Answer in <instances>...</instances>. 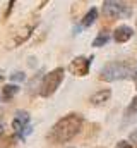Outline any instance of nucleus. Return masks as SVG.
<instances>
[{"mask_svg": "<svg viewBox=\"0 0 137 148\" xmlns=\"http://www.w3.org/2000/svg\"><path fill=\"white\" fill-rule=\"evenodd\" d=\"M82 126H84V117L81 114H67L53 124L46 140L50 143H68L81 133Z\"/></svg>", "mask_w": 137, "mask_h": 148, "instance_id": "obj_1", "label": "nucleus"}, {"mask_svg": "<svg viewBox=\"0 0 137 148\" xmlns=\"http://www.w3.org/2000/svg\"><path fill=\"white\" fill-rule=\"evenodd\" d=\"M134 66L132 62L127 60H117V62H110L106 64L100 73V79L106 83H113V81H120V79H127V77H134Z\"/></svg>", "mask_w": 137, "mask_h": 148, "instance_id": "obj_2", "label": "nucleus"}, {"mask_svg": "<svg viewBox=\"0 0 137 148\" xmlns=\"http://www.w3.org/2000/svg\"><path fill=\"white\" fill-rule=\"evenodd\" d=\"M64 76H65V69L64 67H57V69H53V71H50L48 74H45L43 76V81H41V86H39V95L41 97H45V98H48V97H52L57 90H58V86L62 84V81H64Z\"/></svg>", "mask_w": 137, "mask_h": 148, "instance_id": "obj_3", "label": "nucleus"}, {"mask_svg": "<svg viewBox=\"0 0 137 148\" xmlns=\"http://www.w3.org/2000/svg\"><path fill=\"white\" fill-rule=\"evenodd\" d=\"M103 14L108 19H122L132 14V9L123 0H103Z\"/></svg>", "mask_w": 137, "mask_h": 148, "instance_id": "obj_4", "label": "nucleus"}, {"mask_svg": "<svg viewBox=\"0 0 137 148\" xmlns=\"http://www.w3.org/2000/svg\"><path fill=\"white\" fill-rule=\"evenodd\" d=\"M29 112L26 110H17L14 114V121H12V129H14V134L19 138V140H24L26 134L29 133Z\"/></svg>", "mask_w": 137, "mask_h": 148, "instance_id": "obj_5", "label": "nucleus"}, {"mask_svg": "<svg viewBox=\"0 0 137 148\" xmlns=\"http://www.w3.org/2000/svg\"><path fill=\"white\" fill-rule=\"evenodd\" d=\"M91 60L93 57H84V55H79L75 59H72V62L68 64V71L74 74V76H87L89 74V67H91Z\"/></svg>", "mask_w": 137, "mask_h": 148, "instance_id": "obj_6", "label": "nucleus"}, {"mask_svg": "<svg viewBox=\"0 0 137 148\" xmlns=\"http://www.w3.org/2000/svg\"><path fill=\"white\" fill-rule=\"evenodd\" d=\"M134 35V29L130 28V26H127V24H123V26H118L115 31H113V40L117 41V43H125V41H129L130 38Z\"/></svg>", "mask_w": 137, "mask_h": 148, "instance_id": "obj_7", "label": "nucleus"}, {"mask_svg": "<svg viewBox=\"0 0 137 148\" xmlns=\"http://www.w3.org/2000/svg\"><path fill=\"white\" fill-rule=\"evenodd\" d=\"M136 121H137V97H134L132 102L129 103V107L125 109L122 124L125 126V124H132V122H136Z\"/></svg>", "mask_w": 137, "mask_h": 148, "instance_id": "obj_8", "label": "nucleus"}, {"mask_svg": "<svg viewBox=\"0 0 137 148\" xmlns=\"http://www.w3.org/2000/svg\"><path fill=\"white\" fill-rule=\"evenodd\" d=\"M110 97H111V90L104 88V90H100V91H96L94 95H91L89 102H91L93 105H103V103H106V102L110 100Z\"/></svg>", "mask_w": 137, "mask_h": 148, "instance_id": "obj_9", "label": "nucleus"}, {"mask_svg": "<svg viewBox=\"0 0 137 148\" xmlns=\"http://www.w3.org/2000/svg\"><path fill=\"white\" fill-rule=\"evenodd\" d=\"M98 19V9L96 7H93V9H89L87 12H86V16L82 17V23H81V26L82 28H89V26H93L94 24V21Z\"/></svg>", "mask_w": 137, "mask_h": 148, "instance_id": "obj_10", "label": "nucleus"}, {"mask_svg": "<svg viewBox=\"0 0 137 148\" xmlns=\"http://www.w3.org/2000/svg\"><path fill=\"white\" fill-rule=\"evenodd\" d=\"M19 93V86L17 84H5L2 88V98L3 100H10L12 97H16Z\"/></svg>", "mask_w": 137, "mask_h": 148, "instance_id": "obj_11", "label": "nucleus"}, {"mask_svg": "<svg viewBox=\"0 0 137 148\" xmlns=\"http://www.w3.org/2000/svg\"><path fill=\"white\" fill-rule=\"evenodd\" d=\"M108 41H110V33L108 31H101L98 36L93 40V47L94 48H100V47H104Z\"/></svg>", "mask_w": 137, "mask_h": 148, "instance_id": "obj_12", "label": "nucleus"}, {"mask_svg": "<svg viewBox=\"0 0 137 148\" xmlns=\"http://www.w3.org/2000/svg\"><path fill=\"white\" fill-rule=\"evenodd\" d=\"M33 29H34V24H33V26H28V28H24V29L21 31V36H17L16 40H14V47H16V45H21V43H24V41H26V38L31 35V31H33Z\"/></svg>", "mask_w": 137, "mask_h": 148, "instance_id": "obj_13", "label": "nucleus"}, {"mask_svg": "<svg viewBox=\"0 0 137 148\" xmlns=\"http://www.w3.org/2000/svg\"><path fill=\"white\" fill-rule=\"evenodd\" d=\"M10 79H12V81H24V79H26V76H24V73L17 71V73L10 74Z\"/></svg>", "mask_w": 137, "mask_h": 148, "instance_id": "obj_14", "label": "nucleus"}, {"mask_svg": "<svg viewBox=\"0 0 137 148\" xmlns=\"http://www.w3.org/2000/svg\"><path fill=\"white\" fill-rule=\"evenodd\" d=\"M115 148H132V143H129V141L122 140V141H118V143H117V147H115Z\"/></svg>", "mask_w": 137, "mask_h": 148, "instance_id": "obj_15", "label": "nucleus"}, {"mask_svg": "<svg viewBox=\"0 0 137 148\" xmlns=\"http://www.w3.org/2000/svg\"><path fill=\"white\" fill-rule=\"evenodd\" d=\"M17 0H10L9 2V5H7V12H5V17H9V14L12 12V9H14V3H16Z\"/></svg>", "mask_w": 137, "mask_h": 148, "instance_id": "obj_16", "label": "nucleus"}, {"mask_svg": "<svg viewBox=\"0 0 137 148\" xmlns=\"http://www.w3.org/2000/svg\"><path fill=\"white\" fill-rule=\"evenodd\" d=\"M130 141H132V143H137V129L130 133Z\"/></svg>", "mask_w": 137, "mask_h": 148, "instance_id": "obj_17", "label": "nucleus"}, {"mask_svg": "<svg viewBox=\"0 0 137 148\" xmlns=\"http://www.w3.org/2000/svg\"><path fill=\"white\" fill-rule=\"evenodd\" d=\"M3 133V114L0 112V134Z\"/></svg>", "mask_w": 137, "mask_h": 148, "instance_id": "obj_18", "label": "nucleus"}, {"mask_svg": "<svg viewBox=\"0 0 137 148\" xmlns=\"http://www.w3.org/2000/svg\"><path fill=\"white\" fill-rule=\"evenodd\" d=\"M134 81H136V84H137V69H136V73H134Z\"/></svg>", "mask_w": 137, "mask_h": 148, "instance_id": "obj_19", "label": "nucleus"}]
</instances>
